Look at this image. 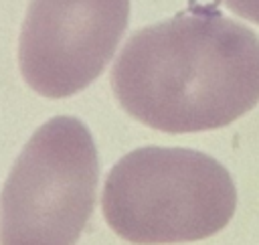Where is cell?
I'll return each mask as SVG.
<instances>
[{"label": "cell", "instance_id": "7a4b0ae2", "mask_svg": "<svg viewBox=\"0 0 259 245\" xmlns=\"http://www.w3.org/2000/svg\"><path fill=\"white\" fill-rule=\"evenodd\" d=\"M101 209L111 231L130 243H190L227 227L237 188L227 168L202 152L146 146L109 170Z\"/></svg>", "mask_w": 259, "mask_h": 245}, {"label": "cell", "instance_id": "3957f363", "mask_svg": "<svg viewBox=\"0 0 259 245\" xmlns=\"http://www.w3.org/2000/svg\"><path fill=\"white\" fill-rule=\"evenodd\" d=\"M99 178L87 126L71 115L42 124L0 194V245H75L93 213Z\"/></svg>", "mask_w": 259, "mask_h": 245}, {"label": "cell", "instance_id": "277c9868", "mask_svg": "<svg viewBox=\"0 0 259 245\" xmlns=\"http://www.w3.org/2000/svg\"><path fill=\"white\" fill-rule=\"evenodd\" d=\"M130 20V0H30L18 65L40 95L61 99L93 83L111 61Z\"/></svg>", "mask_w": 259, "mask_h": 245}, {"label": "cell", "instance_id": "5b68a950", "mask_svg": "<svg viewBox=\"0 0 259 245\" xmlns=\"http://www.w3.org/2000/svg\"><path fill=\"white\" fill-rule=\"evenodd\" d=\"M225 4L239 16L259 22V0H225Z\"/></svg>", "mask_w": 259, "mask_h": 245}, {"label": "cell", "instance_id": "6da1fadb", "mask_svg": "<svg viewBox=\"0 0 259 245\" xmlns=\"http://www.w3.org/2000/svg\"><path fill=\"white\" fill-rule=\"evenodd\" d=\"M111 87L134 119L160 132L229 126L259 103V36L214 8L180 12L127 38Z\"/></svg>", "mask_w": 259, "mask_h": 245}]
</instances>
